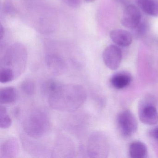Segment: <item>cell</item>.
<instances>
[{"label":"cell","instance_id":"6da1fadb","mask_svg":"<svg viewBox=\"0 0 158 158\" xmlns=\"http://www.w3.org/2000/svg\"><path fill=\"white\" fill-rule=\"evenodd\" d=\"M43 92L48 97L50 107L55 110L72 112L81 108L87 99V93L82 85L60 84L49 80L42 85Z\"/></svg>","mask_w":158,"mask_h":158},{"label":"cell","instance_id":"7a4b0ae2","mask_svg":"<svg viewBox=\"0 0 158 158\" xmlns=\"http://www.w3.org/2000/svg\"><path fill=\"white\" fill-rule=\"evenodd\" d=\"M27 61V52L21 43H15L9 47L0 60V70L8 72L15 79L25 70Z\"/></svg>","mask_w":158,"mask_h":158},{"label":"cell","instance_id":"3957f363","mask_svg":"<svg viewBox=\"0 0 158 158\" xmlns=\"http://www.w3.org/2000/svg\"><path fill=\"white\" fill-rule=\"evenodd\" d=\"M23 126L24 131L28 136L40 138L49 131L50 118L47 112L43 109H34L25 117Z\"/></svg>","mask_w":158,"mask_h":158},{"label":"cell","instance_id":"277c9868","mask_svg":"<svg viewBox=\"0 0 158 158\" xmlns=\"http://www.w3.org/2000/svg\"><path fill=\"white\" fill-rule=\"evenodd\" d=\"M87 154L90 158H103L108 153V145L105 135L99 132L90 135L88 141Z\"/></svg>","mask_w":158,"mask_h":158},{"label":"cell","instance_id":"5b68a950","mask_svg":"<svg viewBox=\"0 0 158 158\" xmlns=\"http://www.w3.org/2000/svg\"><path fill=\"white\" fill-rule=\"evenodd\" d=\"M117 123L121 134L126 137L136 132L138 123L134 114L128 110L123 111L117 116Z\"/></svg>","mask_w":158,"mask_h":158},{"label":"cell","instance_id":"8992f818","mask_svg":"<svg viewBox=\"0 0 158 158\" xmlns=\"http://www.w3.org/2000/svg\"><path fill=\"white\" fill-rule=\"evenodd\" d=\"M102 58L108 68L111 70H116L119 68L122 61V51L117 46L110 45L104 49Z\"/></svg>","mask_w":158,"mask_h":158},{"label":"cell","instance_id":"52a82bcc","mask_svg":"<svg viewBox=\"0 0 158 158\" xmlns=\"http://www.w3.org/2000/svg\"><path fill=\"white\" fill-rule=\"evenodd\" d=\"M142 20V15L137 7L129 4L125 8L121 19V23L127 28L134 29Z\"/></svg>","mask_w":158,"mask_h":158},{"label":"cell","instance_id":"ba28073f","mask_svg":"<svg viewBox=\"0 0 158 158\" xmlns=\"http://www.w3.org/2000/svg\"><path fill=\"white\" fill-rule=\"evenodd\" d=\"M141 122L148 125H154L158 122V112L157 109L152 104H144L141 106L139 112Z\"/></svg>","mask_w":158,"mask_h":158},{"label":"cell","instance_id":"9c48e42d","mask_svg":"<svg viewBox=\"0 0 158 158\" xmlns=\"http://www.w3.org/2000/svg\"><path fill=\"white\" fill-rule=\"evenodd\" d=\"M20 152L17 139L10 137L6 139L0 148V158H13L18 156Z\"/></svg>","mask_w":158,"mask_h":158},{"label":"cell","instance_id":"30bf717a","mask_svg":"<svg viewBox=\"0 0 158 158\" xmlns=\"http://www.w3.org/2000/svg\"><path fill=\"white\" fill-rule=\"evenodd\" d=\"M110 37L114 43L121 47L130 46L133 40L131 33L123 29L113 30L110 33Z\"/></svg>","mask_w":158,"mask_h":158},{"label":"cell","instance_id":"8fae6325","mask_svg":"<svg viewBox=\"0 0 158 158\" xmlns=\"http://www.w3.org/2000/svg\"><path fill=\"white\" fill-rule=\"evenodd\" d=\"M46 61L49 69L53 73L60 75L65 72L66 64L63 60L59 56L48 55L47 56Z\"/></svg>","mask_w":158,"mask_h":158},{"label":"cell","instance_id":"7c38bea8","mask_svg":"<svg viewBox=\"0 0 158 158\" xmlns=\"http://www.w3.org/2000/svg\"><path fill=\"white\" fill-rule=\"evenodd\" d=\"M132 77L125 73L114 74L110 79L111 85L116 89H121L128 86L132 81Z\"/></svg>","mask_w":158,"mask_h":158},{"label":"cell","instance_id":"4fadbf2b","mask_svg":"<svg viewBox=\"0 0 158 158\" xmlns=\"http://www.w3.org/2000/svg\"><path fill=\"white\" fill-rule=\"evenodd\" d=\"M139 8L145 13L153 17H158V1L157 0H136Z\"/></svg>","mask_w":158,"mask_h":158},{"label":"cell","instance_id":"5bb4252c","mask_svg":"<svg viewBox=\"0 0 158 158\" xmlns=\"http://www.w3.org/2000/svg\"><path fill=\"white\" fill-rule=\"evenodd\" d=\"M74 147L73 143L70 139L66 138L60 139L55 146L53 151L54 155H70L74 154Z\"/></svg>","mask_w":158,"mask_h":158},{"label":"cell","instance_id":"9a60e30c","mask_svg":"<svg viewBox=\"0 0 158 158\" xmlns=\"http://www.w3.org/2000/svg\"><path fill=\"white\" fill-rule=\"evenodd\" d=\"M148 149L143 142L139 141H134L129 147V154L132 158H143L147 156Z\"/></svg>","mask_w":158,"mask_h":158},{"label":"cell","instance_id":"2e32d148","mask_svg":"<svg viewBox=\"0 0 158 158\" xmlns=\"http://www.w3.org/2000/svg\"><path fill=\"white\" fill-rule=\"evenodd\" d=\"M17 99L16 89L13 87L2 88L0 90L1 104H8L15 102Z\"/></svg>","mask_w":158,"mask_h":158},{"label":"cell","instance_id":"e0dca14e","mask_svg":"<svg viewBox=\"0 0 158 158\" xmlns=\"http://www.w3.org/2000/svg\"><path fill=\"white\" fill-rule=\"evenodd\" d=\"M12 119L7 112L6 107L1 105L0 107V127L7 129L11 126Z\"/></svg>","mask_w":158,"mask_h":158},{"label":"cell","instance_id":"ac0fdd59","mask_svg":"<svg viewBox=\"0 0 158 158\" xmlns=\"http://www.w3.org/2000/svg\"><path fill=\"white\" fill-rule=\"evenodd\" d=\"M149 26L148 22L142 19L137 26L134 28V35L136 38L139 39L144 37L148 30Z\"/></svg>","mask_w":158,"mask_h":158},{"label":"cell","instance_id":"d6986e66","mask_svg":"<svg viewBox=\"0 0 158 158\" xmlns=\"http://www.w3.org/2000/svg\"><path fill=\"white\" fill-rule=\"evenodd\" d=\"M21 89L25 94L28 96H32L35 90V85L32 80L27 79L23 81L21 84Z\"/></svg>","mask_w":158,"mask_h":158},{"label":"cell","instance_id":"ffe728a7","mask_svg":"<svg viewBox=\"0 0 158 158\" xmlns=\"http://www.w3.org/2000/svg\"><path fill=\"white\" fill-rule=\"evenodd\" d=\"M68 7L77 9L82 4V0H61Z\"/></svg>","mask_w":158,"mask_h":158},{"label":"cell","instance_id":"44dd1931","mask_svg":"<svg viewBox=\"0 0 158 158\" xmlns=\"http://www.w3.org/2000/svg\"><path fill=\"white\" fill-rule=\"evenodd\" d=\"M150 135L152 138L158 141V126L155 127L151 130Z\"/></svg>","mask_w":158,"mask_h":158},{"label":"cell","instance_id":"7402d4cb","mask_svg":"<svg viewBox=\"0 0 158 158\" xmlns=\"http://www.w3.org/2000/svg\"><path fill=\"white\" fill-rule=\"evenodd\" d=\"M4 35V30L3 27H2V25H1V28H0V36L1 40L3 38V36Z\"/></svg>","mask_w":158,"mask_h":158},{"label":"cell","instance_id":"603a6c76","mask_svg":"<svg viewBox=\"0 0 158 158\" xmlns=\"http://www.w3.org/2000/svg\"><path fill=\"white\" fill-rule=\"evenodd\" d=\"M85 1L88 3H91V2H94L96 0H85Z\"/></svg>","mask_w":158,"mask_h":158}]
</instances>
